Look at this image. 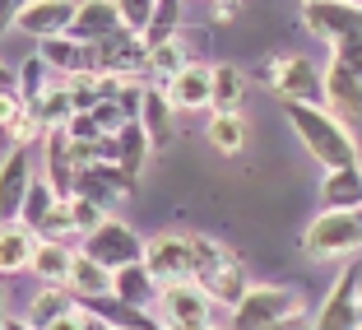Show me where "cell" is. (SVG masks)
Here are the masks:
<instances>
[{"label":"cell","instance_id":"15","mask_svg":"<svg viewBox=\"0 0 362 330\" xmlns=\"http://www.w3.org/2000/svg\"><path fill=\"white\" fill-rule=\"evenodd\" d=\"M121 28H126V23H121V5L117 0H84L79 14H75V23H70V38L98 47V42H107V38L121 33Z\"/></svg>","mask_w":362,"mask_h":330},{"label":"cell","instance_id":"7","mask_svg":"<svg viewBox=\"0 0 362 330\" xmlns=\"http://www.w3.org/2000/svg\"><path fill=\"white\" fill-rule=\"evenodd\" d=\"M144 266H149V275L158 279L163 288H168V284H195L191 233H158V237H149Z\"/></svg>","mask_w":362,"mask_h":330},{"label":"cell","instance_id":"38","mask_svg":"<svg viewBox=\"0 0 362 330\" xmlns=\"http://www.w3.org/2000/svg\"><path fill=\"white\" fill-rule=\"evenodd\" d=\"M5 330H37V326H28V321H14V317H10V321H5Z\"/></svg>","mask_w":362,"mask_h":330},{"label":"cell","instance_id":"2","mask_svg":"<svg viewBox=\"0 0 362 330\" xmlns=\"http://www.w3.org/2000/svg\"><path fill=\"white\" fill-rule=\"evenodd\" d=\"M302 251L316 261L362 256V210H320L302 233Z\"/></svg>","mask_w":362,"mask_h":330},{"label":"cell","instance_id":"23","mask_svg":"<svg viewBox=\"0 0 362 330\" xmlns=\"http://www.w3.org/2000/svg\"><path fill=\"white\" fill-rule=\"evenodd\" d=\"M204 293H209V302L214 307H228V312H237L246 302V293H251V279H246V270H242V261H233V266H223L214 279H204Z\"/></svg>","mask_w":362,"mask_h":330},{"label":"cell","instance_id":"31","mask_svg":"<svg viewBox=\"0 0 362 330\" xmlns=\"http://www.w3.org/2000/svg\"><path fill=\"white\" fill-rule=\"evenodd\" d=\"M177 23H181V5H177V0H158V10H153V23H149V33H144L139 42L149 47V52H158V47L177 42Z\"/></svg>","mask_w":362,"mask_h":330},{"label":"cell","instance_id":"11","mask_svg":"<svg viewBox=\"0 0 362 330\" xmlns=\"http://www.w3.org/2000/svg\"><path fill=\"white\" fill-rule=\"evenodd\" d=\"M75 195H84V200H93L98 210H117L126 195H135V181L126 177V172L117 168V163H88L84 172H79V186Z\"/></svg>","mask_w":362,"mask_h":330},{"label":"cell","instance_id":"26","mask_svg":"<svg viewBox=\"0 0 362 330\" xmlns=\"http://www.w3.org/2000/svg\"><path fill=\"white\" fill-rule=\"evenodd\" d=\"M204 140H209L218 154H242L246 140H251V126H246L242 112H214L209 117V130H204Z\"/></svg>","mask_w":362,"mask_h":330},{"label":"cell","instance_id":"20","mask_svg":"<svg viewBox=\"0 0 362 330\" xmlns=\"http://www.w3.org/2000/svg\"><path fill=\"white\" fill-rule=\"evenodd\" d=\"M37 242H42V237L28 233L23 224H5V228H0V270H5L10 279L19 275V270H33Z\"/></svg>","mask_w":362,"mask_h":330},{"label":"cell","instance_id":"27","mask_svg":"<svg viewBox=\"0 0 362 330\" xmlns=\"http://www.w3.org/2000/svg\"><path fill=\"white\" fill-rule=\"evenodd\" d=\"M149 149H153V144H149V135H144V126H139V121H130V126L117 135V168L126 172L135 186H139V172H144Z\"/></svg>","mask_w":362,"mask_h":330},{"label":"cell","instance_id":"5","mask_svg":"<svg viewBox=\"0 0 362 330\" xmlns=\"http://www.w3.org/2000/svg\"><path fill=\"white\" fill-rule=\"evenodd\" d=\"M79 251L93 256L98 266H107L112 275L117 270H130V266H144V251H149V242L135 233V228H126L121 219H107L98 233H88L84 242H79Z\"/></svg>","mask_w":362,"mask_h":330},{"label":"cell","instance_id":"6","mask_svg":"<svg viewBox=\"0 0 362 330\" xmlns=\"http://www.w3.org/2000/svg\"><path fill=\"white\" fill-rule=\"evenodd\" d=\"M362 326V256H353L349 270H339L334 288L316 312V330H358Z\"/></svg>","mask_w":362,"mask_h":330},{"label":"cell","instance_id":"22","mask_svg":"<svg viewBox=\"0 0 362 330\" xmlns=\"http://www.w3.org/2000/svg\"><path fill=\"white\" fill-rule=\"evenodd\" d=\"M320 210H362V163L344 172H325L320 181Z\"/></svg>","mask_w":362,"mask_h":330},{"label":"cell","instance_id":"10","mask_svg":"<svg viewBox=\"0 0 362 330\" xmlns=\"http://www.w3.org/2000/svg\"><path fill=\"white\" fill-rule=\"evenodd\" d=\"M75 14L79 5H70V0H28V5H14V28L37 38V42H52V38L70 33Z\"/></svg>","mask_w":362,"mask_h":330},{"label":"cell","instance_id":"18","mask_svg":"<svg viewBox=\"0 0 362 330\" xmlns=\"http://www.w3.org/2000/svg\"><path fill=\"white\" fill-rule=\"evenodd\" d=\"M112 293H117L126 307L153 312L158 298H163V284L149 275V266H130V270H117V275H112Z\"/></svg>","mask_w":362,"mask_h":330},{"label":"cell","instance_id":"30","mask_svg":"<svg viewBox=\"0 0 362 330\" xmlns=\"http://www.w3.org/2000/svg\"><path fill=\"white\" fill-rule=\"evenodd\" d=\"M246 98V75L237 65H214V112H237Z\"/></svg>","mask_w":362,"mask_h":330},{"label":"cell","instance_id":"24","mask_svg":"<svg viewBox=\"0 0 362 330\" xmlns=\"http://www.w3.org/2000/svg\"><path fill=\"white\" fill-rule=\"evenodd\" d=\"M65 288H70V293H75L79 302L107 298V293H112V270H107V266H98L93 256H84V251H79V256H75V270H70V279H65Z\"/></svg>","mask_w":362,"mask_h":330},{"label":"cell","instance_id":"32","mask_svg":"<svg viewBox=\"0 0 362 330\" xmlns=\"http://www.w3.org/2000/svg\"><path fill=\"white\" fill-rule=\"evenodd\" d=\"M47 75H52V65H47L42 56H28V61L19 65V93H23V103H28V107H37L47 93H52Z\"/></svg>","mask_w":362,"mask_h":330},{"label":"cell","instance_id":"19","mask_svg":"<svg viewBox=\"0 0 362 330\" xmlns=\"http://www.w3.org/2000/svg\"><path fill=\"white\" fill-rule=\"evenodd\" d=\"M75 312H79V298H75V293H70L65 284H42V293L28 302V326L52 330L56 321L75 317Z\"/></svg>","mask_w":362,"mask_h":330},{"label":"cell","instance_id":"3","mask_svg":"<svg viewBox=\"0 0 362 330\" xmlns=\"http://www.w3.org/2000/svg\"><path fill=\"white\" fill-rule=\"evenodd\" d=\"M307 312V298H302L293 284H256L246 293V302L233 312V326L228 330H265V326H279V321Z\"/></svg>","mask_w":362,"mask_h":330},{"label":"cell","instance_id":"35","mask_svg":"<svg viewBox=\"0 0 362 330\" xmlns=\"http://www.w3.org/2000/svg\"><path fill=\"white\" fill-rule=\"evenodd\" d=\"M153 0H121V23H126V33H135V38H144L153 23Z\"/></svg>","mask_w":362,"mask_h":330},{"label":"cell","instance_id":"36","mask_svg":"<svg viewBox=\"0 0 362 330\" xmlns=\"http://www.w3.org/2000/svg\"><path fill=\"white\" fill-rule=\"evenodd\" d=\"M330 61L349 65L353 75L362 79V14H358V23H353V33H349V38H344L339 47H334V56H330Z\"/></svg>","mask_w":362,"mask_h":330},{"label":"cell","instance_id":"29","mask_svg":"<svg viewBox=\"0 0 362 330\" xmlns=\"http://www.w3.org/2000/svg\"><path fill=\"white\" fill-rule=\"evenodd\" d=\"M52 210H56V191L47 186L42 177H37V181H33V191H28V200H23V210H19V224L28 228V233L42 237L47 219H52Z\"/></svg>","mask_w":362,"mask_h":330},{"label":"cell","instance_id":"33","mask_svg":"<svg viewBox=\"0 0 362 330\" xmlns=\"http://www.w3.org/2000/svg\"><path fill=\"white\" fill-rule=\"evenodd\" d=\"M186 65H191V61H186V47H181V38H177V42H168V47H158V52H149V75L158 79L163 89H168L172 79L186 70Z\"/></svg>","mask_w":362,"mask_h":330},{"label":"cell","instance_id":"9","mask_svg":"<svg viewBox=\"0 0 362 330\" xmlns=\"http://www.w3.org/2000/svg\"><path fill=\"white\" fill-rule=\"evenodd\" d=\"M42 172H47V186L56 191V200H75V186H79V159H75V140L70 130H52L42 135Z\"/></svg>","mask_w":362,"mask_h":330},{"label":"cell","instance_id":"41","mask_svg":"<svg viewBox=\"0 0 362 330\" xmlns=\"http://www.w3.org/2000/svg\"><path fill=\"white\" fill-rule=\"evenodd\" d=\"M358 330H362V326H358Z\"/></svg>","mask_w":362,"mask_h":330},{"label":"cell","instance_id":"17","mask_svg":"<svg viewBox=\"0 0 362 330\" xmlns=\"http://www.w3.org/2000/svg\"><path fill=\"white\" fill-rule=\"evenodd\" d=\"M168 98L177 112H195V107H214V65H186L168 84Z\"/></svg>","mask_w":362,"mask_h":330},{"label":"cell","instance_id":"21","mask_svg":"<svg viewBox=\"0 0 362 330\" xmlns=\"http://www.w3.org/2000/svg\"><path fill=\"white\" fill-rule=\"evenodd\" d=\"M172 98H168V89L163 84H149V93H144V107H139V126H144V135H149V144L153 149H163L172 140Z\"/></svg>","mask_w":362,"mask_h":330},{"label":"cell","instance_id":"8","mask_svg":"<svg viewBox=\"0 0 362 330\" xmlns=\"http://www.w3.org/2000/svg\"><path fill=\"white\" fill-rule=\"evenodd\" d=\"M209 312H214V302L200 284H168L158 298V321L168 330H204Z\"/></svg>","mask_w":362,"mask_h":330},{"label":"cell","instance_id":"16","mask_svg":"<svg viewBox=\"0 0 362 330\" xmlns=\"http://www.w3.org/2000/svg\"><path fill=\"white\" fill-rule=\"evenodd\" d=\"M37 56H42L52 70H61L65 79H75V75H98V56L88 42H75L70 33L65 38H52V42L37 47Z\"/></svg>","mask_w":362,"mask_h":330},{"label":"cell","instance_id":"40","mask_svg":"<svg viewBox=\"0 0 362 330\" xmlns=\"http://www.w3.org/2000/svg\"><path fill=\"white\" fill-rule=\"evenodd\" d=\"M204 330H214V326H204Z\"/></svg>","mask_w":362,"mask_h":330},{"label":"cell","instance_id":"28","mask_svg":"<svg viewBox=\"0 0 362 330\" xmlns=\"http://www.w3.org/2000/svg\"><path fill=\"white\" fill-rule=\"evenodd\" d=\"M191 256H195V284L214 279L223 266H233V261H237L223 242H214V237H204V233H191Z\"/></svg>","mask_w":362,"mask_h":330},{"label":"cell","instance_id":"25","mask_svg":"<svg viewBox=\"0 0 362 330\" xmlns=\"http://www.w3.org/2000/svg\"><path fill=\"white\" fill-rule=\"evenodd\" d=\"M75 256H79L75 242H37L33 275L42 279V284H65V279H70V270H75Z\"/></svg>","mask_w":362,"mask_h":330},{"label":"cell","instance_id":"14","mask_svg":"<svg viewBox=\"0 0 362 330\" xmlns=\"http://www.w3.org/2000/svg\"><path fill=\"white\" fill-rule=\"evenodd\" d=\"M325 112H334L344 126L362 121V79L339 61L325 65Z\"/></svg>","mask_w":362,"mask_h":330},{"label":"cell","instance_id":"39","mask_svg":"<svg viewBox=\"0 0 362 330\" xmlns=\"http://www.w3.org/2000/svg\"><path fill=\"white\" fill-rule=\"evenodd\" d=\"M88 330H112L107 321H98V317H88Z\"/></svg>","mask_w":362,"mask_h":330},{"label":"cell","instance_id":"34","mask_svg":"<svg viewBox=\"0 0 362 330\" xmlns=\"http://www.w3.org/2000/svg\"><path fill=\"white\" fill-rule=\"evenodd\" d=\"M70 210H75V233H79V242H84L88 233H98V228L112 219L107 210H98L93 200H84V195H75V200H70Z\"/></svg>","mask_w":362,"mask_h":330},{"label":"cell","instance_id":"4","mask_svg":"<svg viewBox=\"0 0 362 330\" xmlns=\"http://www.w3.org/2000/svg\"><path fill=\"white\" fill-rule=\"evenodd\" d=\"M265 79H269V89L284 98V107L288 103H311V107L325 103V70H316V61L302 56V52L274 56L269 70H265Z\"/></svg>","mask_w":362,"mask_h":330},{"label":"cell","instance_id":"12","mask_svg":"<svg viewBox=\"0 0 362 330\" xmlns=\"http://www.w3.org/2000/svg\"><path fill=\"white\" fill-rule=\"evenodd\" d=\"M33 154L28 149H10L5 163H0V214H5V224H19V210L33 191Z\"/></svg>","mask_w":362,"mask_h":330},{"label":"cell","instance_id":"13","mask_svg":"<svg viewBox=\"0 0 362 330\" xmlns=\"http://www.w3.org/2000/svg\"><path fill=\"white\" fill-rule=\"evenodd\" d=\"M358 14H362V5H344V0H311V5H302V23L316 38H325L330 47H339L353 33Z\"/></svg>","mask_w":362,"mask_h":330},{"label":"cell","instance_id":"1","mask_svg":"<svg viewBox=\"0 0 362 330\" xmlns=\"http://www.w3.org/2000/svg\"><path fill=\"white\" fill-rule=\"evenodd\" d=\"M284 112H288V121H293V130H298L302 149H307L325 172H344V168H358L362 163L358 140L349 135V126H344L334 112L311 107V103H288Z\"/></svg>","mask_w":362,"mask_h":330},{"label":"cell","instance_id":"37","mask_svg":"<svg viewBox=\"0 0 362 330\" xmlns=\"http://www.w3.org/2000/svg\"><path fill=\"white\" fill-rule=\"evenodd\" d=\"M52 330H88V312L84 307H79L75 312V317H65V321H56V326Z\"/></svg>","mask_w":362,"mask_h":330}]
</instances>
